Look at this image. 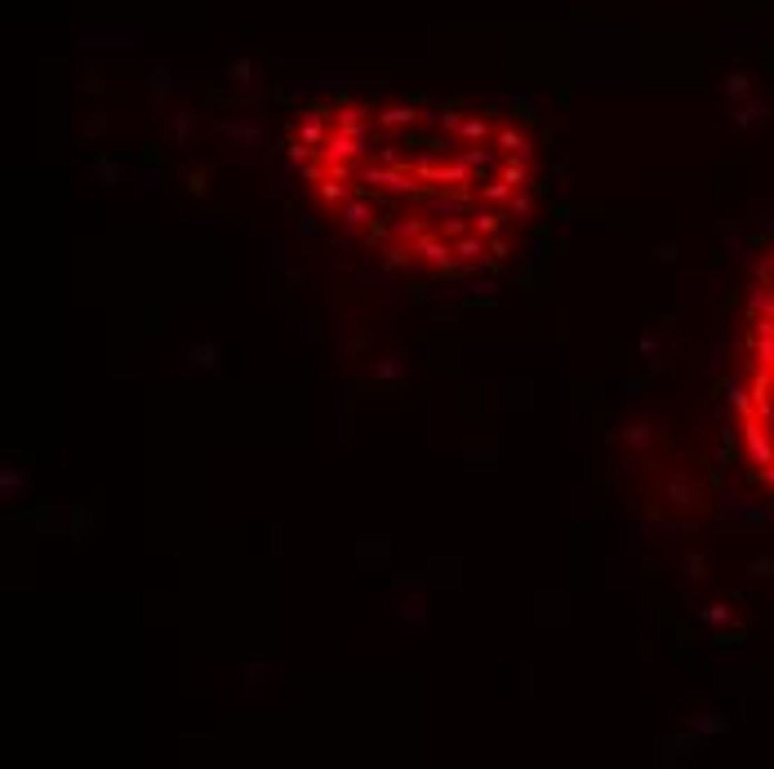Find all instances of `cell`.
I'll return each instance as SVG.
<instances>
[{
    "label": "cell",
    "mask_w": 774,
    "mask_h": 769,
    "mask_svg": "<svg viewBox=\"0 0 774 769\" xmlns=\"http://www.w3.org/2000/svg\"><path fill=\"white\" fill-rule=\"evenodd\" d=\"M432 116H437V125H445V129H458V125H463V116H458L454 107H437Z\"/></svg>",
    "instance_id": "cell-13"
},
{
    "label": "cell",
    "mask_w": 774,
    "mask_h": 769,
    "mask_svg": "<svg viewBox=\"0 0 774 769\" xmlns=\"http://www.w3.org/2000/svg\"><path fill=\"white\" fill-rule=\"evenodd\" d=\"M334 129L360 133V138H365V133H370V107H360V103H338V107H334Z\"/></svg>",
    "instance_id": "cell-2"
},
{
    "label": "cell",
    "mask_w": 774,
    "mask_h": 769,
    "mask_svg": "<svg viewBox=\"0 0 774 769\" xmlns=\"http://www.w3.org/2000/svg\"><path fill=\"white\" fill-rule=\"evenodd\" d=\"M623 436H627V445H645V441H650V427H641V423H636V427H627Z\"/></svg>",
    "instance_id": "cell-17"
},
{
    "label": "cell",
    "mask_w": 774,
    "mask_h": 769,
    "mask_svg": "<svg viewBox=\"0 0 774 769\" xmlns=\"http://www.w3.org/2000/svg\"><path fill=\"white\" fill-rule=\"evenodd\" d=\"M499 178H503L512 191H525V187H530V161H521V156H507L503 169H499Z\"/></svg>",
    "instance_id": "cell-6"
},
{
    "label": "cell",
    "mask_w": 774,
    "mask_h": 769,
    "mask_svg": "<svg viewBox=\"0 0 774 769\" xmlns=\"http://www.w3.org/2000/svg\"><path fill=\"white\" fill-rule=\"evenodd\" d=\"M374 374H379V378H401V365H396V360H379V365H374Z\"/></svg>",
    "instance_id": "cell-18"
},
{
    "label": "cell",
    "mask_w": 774,
    "mask_h": 769,
    "mask_svg": "<svg viewBox=\"0 0 774 769\" xmlns=\"http://www.w3.org/2000/svg\"><path fill=\"white\" fill-rule=\"evenodd\" d=\"M169 89V80H165V67H156L152 71V80H147V94H165Z\"/></svg>",
    "instance_id": "cell-15"
},
{
    "label": "cell",
    "mask_w": 774,
    "mask_h": 769,
    "mask_svg": "<svg viewBox=\"0 0 774 769\" xmlns=\"http://www.w3.org/2000/svg\"><path fill=\"white\" fill-rule=\"evenodd\" d=\"M298 227H303V236H316V227H321V223H316V218L307 214V218H303V223H298Z\"/></svg>",
    "instance_id": "cell-23"
},
{
    "label": "cell",
    "mask_w": 774,
    "mask_h": 769,
    "mask_svg": "<svg viewBox=\"0 0 774 769\" xmlns=\"http://www.w3.org/2000/svg\"><path fill=\"white\" fill-rule=\"evenodd\" d=\"M512 196H516V191L507 187L503 178H494V182H476V200H485V205H507Z\"/></svg>",
    "instance_id": "cell-7"
},
{
    "label": "cell",
    "mask_w": 774,
    "mask_h": 769,
    "mask_svg": "<svg viewBox=\"0 0 774 769\" xmlns=\"http://www.w3.org/2000/svg\"><path fill=\"white\" fill-rule=\"evenodd\" d=\"M458 138H463V142H485L490 138V125L481 116H467L463 125H458Z\"/></svg>",
    "instance_id": "cell-10"
},
{
    "label": "cell",
    "mask_w": 774,
    "mask_h": 769,
    "mask_svg": "<svg viewBox=\"0 0 774 769\" xmlns=\"http://www.w3.org/2000/svg\"><path fill=\"white\" fill-rule=\"evenodd\" d=\"M454 258L467 267H481V258H490V236H481V231H467V236L454 240Z\"/></svg>",
    "instance_id": "cell-1"
},
{
    "label": "cell",
    "mask_w": 774,
    "mask_h": 769,
    "mask_svg": "<svg viewBox=\"0 0 774 769\" xmlns=\"http://www.w3.org/2000/svg\"><path fill=\"white\" fill-rule=\"evenodd\" d=\"M187 356L196 360L200 369H214V365H219V356H223V351H219V343H196V347L187 351Z\"/></svg>",
    "instance_id": "cell-11"
},
{
    "label": "cell",
    "mask_w": 774,
    "mask_h": 769,
    "mask_svg": "<svg viewBox=\"0 0 774 769\" xmlns=\"http://www.w3.org/2000/svg\"><path fill=\"white\" fill-rule=\"evenodd\" d=\"M219 129H223V133H232V138H245V142L258 138V129H254V125H219Z\"/></svg>",
    "instance_id": "cell-14"
},
{
    "label": "cell",
    "mask_w": 774,
    "mask_h": 769,
    "mask_svg": "<svg viewBox=\"0 0 774 769\" xmlns=\"http://www.w3.org/2000/svg\"><path fill=\"white\" fill-rule=\"evenodd\" d=\"M423 231H428V223H423V218H396V223H392V240H405V245H414Z\"/></svg>",
    "instance_id": "cell-8"
},
{
    "label": "cell",
    "mask_w": 774,
    "mask_h": 769,
    "mask_svg": "<svg viewBox=\"0 0 774 769\" xmlns=\"http://www.w3.org/2000/svg\"><path fill=\"white\" fill-rule=\"evenodd\" d=\"M98 178H103V182H116V178H120V165H112V161H98Z\"/></svg>",
    "instance_id": "cell-19"
},
{
    "label": "cell",
    "mask_w": 774,
    "mask_h": 769,
    "mask_svg": "<svg viewBox=\"0 0 774 769\" xmlns=\"http://www.w3.org/2000/svg\"><path fill=\"white\" fill-rule=\"evenodd\" d=\"M338 218H343V227H347V231L374 227V205H370V200H365V196H360V191H356L352 200H343V210H338Z\"/></svg>",
    "instance_id": "cell-3"
},
{
    "label": "cell",
    "mask_w": 774,
    "mask_h": 769,
    "mask_svg": "<svg viewBox=\"0 0 774 769\" xmlns=\"http://www.w3.org/2000/svg\"><path fill=\"white\" fill-rule=\"evenodd\" d=\"M232 80H249V58H236L232 63Z\"/></svg>",
    "instance_id": "cell-21"
},
{
    "label": "cell",
    "mask_w": 774,
    "mask_h": 769,
    "mask_svg": "<svg viewBox=\"0 0 774 769\" xmlns=\"http://www.w3.org/2000/svg\"><path fill=\"white\" fill-rule=\"evenodd\" d=\"M187 129H191V112H178V116H174V138L183 142V138H187Z\"/></svg>",
    "instance_id": "cell-16"
},
{
    "label": "cell",
    "mask_w": 774,
    "mask_h": 769,
    "mask_svg": "<svg viewBox=\"0 0 774 769\" xmlns=\"http://www.w3.org/2000/svg\"><path fill=\"white\" fill-rule=\"evenodd\" d=\"M187 191H196V196H205V174H200V169H191V174H187Z\"/></svg>",
    "instance_id": "cell-20"
},
{
    "label": "cell",
    "mask_w": 774,
    "mask_h": 769,
    "mask_svg": "<svg viewBox=\"0 0 774 769\" xmlns=\"http://www.w3.org/2000/svg\"><path fill=\"white\" fill-rule=\"evenodd\" d=\"M534 214V196L530 191H516L512 200H507V218H530Z\"/></svg>",
    "instance_id": "cell-12"
},
{
    "label": "cell",
    "mask_w": 774,
    "mask_h": 769,
    "mask_svg": "<svg viewBox=\"0 0 774 769\" xmlns=\"http://www.w3.org/2000/svg\"><path fill=\"white\" fill-rule=\"evenodd\" d=\"M499 147H503V156H521V161H534V147H530V138L516 125H503L499 129Z\"/></svg>",
    "instance_id": "cell-4"
},
{
    "label": "cell",
    "mask_w": 774,
    "mask_h": 769,
    "mask_svg": "<svg viewBox=\"0 0 774 769\" xmlns=\"http://www.w3.org/2000/svg\"><path fill=\"white\" fill-rule=\"evenodd\" d=\"M418 116H423V112H414V107H405V103H396V107H383L374 120H379L383 129H409V125H418Z\"/></svg>",
    "instance_id": "cell-5"
},
{
    "label": "cell",
    "mask_w": 774,
    "mask_h": 769,
    "mask_svg": "<svg viewBox=\"0 0 774 769\" xmlns=\"http://www.w3.org/2000/svg\"><path fill=\"white\" fill-rule=\"evenodd\" d=\"M503 218L507 214H499V210H476V214H472V231H481V236H499Z\"/></svg>",
    "instance_id": "cell-9"
},
{
    "label": "cell",
    "mask_w": 774,
    "mask_h": 769,
    "mask_svg": "<svg viewBox=\"0 0 774 769\" xmlns=\"http://www.w3.org/2000/svg\"><path fill=\"white\" fill-rule=\"evenodd\" d=\"M703 618H708V622H725V609H717V605H708V609H703Z\"/></svg>",
    "instance_id": "cell-22"
}]
</instances>
